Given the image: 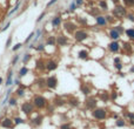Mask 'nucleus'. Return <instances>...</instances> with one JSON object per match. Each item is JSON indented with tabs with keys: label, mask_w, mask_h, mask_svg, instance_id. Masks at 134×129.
<instances>
[{
	"label": "nucleus",
	"mask_w": 134,
	"mask_h": 129,
	"mask_svg": "<svg viewBox=\"0 0 134 129\" xmlns=\"http://www.w3.org/2000/svg\"><path fill=\"white\" fill-rule=\"evenodd\" d=\"M19 7H20V2H19V1H18V2H17V5H15V6H14V7H13V9H12V11H9V12H8V17H11V15H12V14H14V13H15V12H17V11H18V9H19Z\"/></svg>",
	"instance_id": "obj_40"
},
{
	"label": "nucleus",
	"mask_w": 134,
	"mask_h": 129,
	"mask_svg": "<svg viewBox=\"0 0 134 129\" xmlns=\"http://www.w3.org/2000/svg\"><path fill=\"white\" fill-rule=\"evenodd\" d=\"M13 122H14L15 126H19V125H25V123H26V120H24V119L20 117V116H15V117L13 119Z\"/></svg>",
	"instance_id": "obj_33"
},
{
	"label": "nucleus",
	"mask_w": 134,
	"mask_h": 129,
	"mask_svg": "<svg viewBox=\"0 0 134 129\" xmlns=\"http://www.w3.org/2000/svg\"><path fill=\"white\" fill-rule=\"evenodd\" d=\"M67 104L73 107V108H78L81 106V101L79 100V97L76 96H68L67 99Z\"/></svg>",
	"instance_id": "obj_13"
},
{
	"label": "nucleus",
	"mask_w": 134,
	"mask_h": 129,
	"mask_svg": "<svg viewBox=\"0 0 134 129\" xmlns=\"http://www.w3.org/2000/svg\"><path fill=\"white\" fill-rule=\"evenodd\" d=\"M13 83H14V80H13V70L9 69V70L7 72V76H6L5 86H6V87H11Z\"/></svg>",
	"instance_id": "obj_22"
},
{
	"label": "nucleus",
	"mask_w": 134,
	"mask_h": 129,
	"mask_svg": "<svg viewBox=\"0 0 134 129\" xmlns=\"http://www.w3.org/2000/svg\"><path fill=\"white\" fill-rule=\"evenodd\" d=\"M76 8H78V7H76L75 2H74V1H72V2H71V5H69V7H68V12H74Z\"/></svg>",
	"instance_id": "obj_46"
},
{
	"label": "nucleus",
	"mask_w": 134,
	"mask_h": 129,
	"mask_svg": "<svg viewBox=\"0 0 134 129\" xmlns=\"http://www.w3.org/2000/svg\"><path fill=\"white\" fill-rule=\"evenodd\" d=\"M30 73V69L26 67V66H22V67H20V69H19V79H21V77H24V76H26L27 74Z\"/></svg>",
	"instance_id": "obj_28"
},
{
	"label": "nucleus",
	"mask_w": 134,
	"mask_h": 129,
	"mask_svg": "<svg viewBox=\"0 0 134 129\" xmlns=\"http://www.w3.org/2000/svg\"><path fill=\"white\" fill-rule=\"evenodd\" d=\"M125 7H134V0H121Z\"/></svg>",
	"instance_id": "obj_38"
},
{
	"label": "nucleus",
	"mask_w": 134,
	"mask_h": 129,
	"mask_svg": "<svg viewBox=\"0 0 134 129\" xmlns=\"http://www.w3.org/2000/svg\"><path fill=\"white\" fill-rule=\"evenodd\" d=\"M76 21H78L81 26H86L87 22H88L87 19H86V18H82V17H76Z\"/></svg>",
	"instance_id": "obj_37"
},
{
	"label": "nucleus",
	"mask_w": 134,
	"mask_h": 129,
	"mask_svg": "<svg viewBox=\"0 0 134 129\" xmlns=\"http://www.w3.org/2000/svg\"><path fill=\"white\" fill-rule=\"evenodd\" d=\"M113 119L118 120V119H119V114H116V113H115V114H113Z\"/></svg>",
	"instance_id": "obj_59"
},
{
	"label": "nucleus",
	"mask_w": 134,
	"mask_h": 129,
	"mask_svg": "<svg viewBox=\"0 0 134 129\" xmlns=\"http://www.w3.org/2000/svg\"><path fill=\"white\" fill-rule=\"evenodd\" d=\"M112 15L115 19H124L127 15V7H125L121 4H118L114 6V8L112 9Z\"/></svg>",
	"instance_id": "obj_3"
},
{
	"label": "nucleus",
	"mask_w": 134,
	"mask_h": 129,
	"mask_svg": "<svg viewBox=\"0 0 134 129\" xmlns=\"http://www.w3.org/2000/svg\"><path fill=\"white\" fill-rule=\"evenodd\" d=\"M41 34H42V30H41V28L36 30L35 35H34V41H36V40H38V38H40V36H41Z\"/></svg>",
	"instance_id": "obj_48"
},
{
	"label": "nucleus",
	"mask_w": 134,
	"mask_h": 129,
	"mask_svg": "<svg viewBox=\"0 0 134 129\" xmlns=\"http://www.w3.org/2000/svg\"><path fill=\"white\" fill-rule=\"evenodd\" d=\"M98 5H99V8H100V11L102 12H107L108 11V4H107V1L106 0H98Z\"/></svg>",
	"instance_id": "obj_27"
},
{
	"label": "nucleus",
	"mask_w": 134,
	"mask_h": 129,
	"mask_svg": "<svg viewBox=\"0 0 134 129\" xmlns=\"http://www.w3.org/2000/svg\"><path fill=\"white\" fill-rule=\"evenodd\" d=\"M130 125H131V126H134V121H130Z\"/></svg>",
	"instance_id": "obj_62"
},
{
	"label": "nucleus",
	"mask_w": 134,
	"mask_h": 129,
	"mask_svg": "<svg viewBox=\"0 0 134 129\" xmlns=\"http://www.w3.org/2000/svg\"><path fill=\"white\" fill-rule=\"evenodd\" d=\"M118 93H119V92H115V90H113V92L109 93V96H111V100H112V101H115V100L118 99V96H119Z\"/></svg>",
	"instance_id": "obj_43"
},
{
	"label": "nucleus",
	"mask_w": 134,
	"mask_h": 129,
	"mask_svg": "<svg viewBox=\"0 0 134 129\" xmlns=\"http://www.w3.org/2000/svg\"><path fill=\"white\" fill-rule=\"evenodd\" d=\"M59 129H73L72 128V125H71V122H65V123H63Z\"/></svg>",
	"instance_id": "obj_44"
},
{
	"label": "nucleus",
	"mask_w": 134,
	"mask_h": 129,
	"mask_svg": "<svg viewBox=\"0 0 134 129\" xmlns=\"http://www.w3.org/2000/svg\"><path fill=\"white\" fill-rule=\"evenodd\" d=\"M46 46H55L57 45V36L55 35H48L46 38Z\"/></svg>",
	"instance_id": "obj_26"
},
{
	"label": "nucleus",
	"mask_w": 134,
	"mask_h": 129,
	"mask_svg": "<svg viewBox=\"0 0 134 129\" xmlns=\"http://www.w3.org/2000/svg\"><path fill=\"white\" fill-rule=\"evenodd\" d=\"M7 102H8V106H9V107H15V106L18 104V97L15 96V95L9 96Z\"/></svg>",
	"instance_id": "obj_31"
},
{
	"label": "nucleus",
	"mask_w": 134,
	"mask_h": 129,
	"mask_svg": "<svg viewBox=\"0 0 134 129\" xmlns=\"http://www.w3.org/2000/svg\"><path fill=\"white\" fill-rule=\"evenodd\" d=\"M42 122H44V115H41V114H38L35 117L30 120V123L33 127H40L42 125Z\"/></svg>",
	"instance_id": "obj_16"
},
{
	"label": "nucleus",
	"mask_w": 134,
	"mask_h": 129,
	"mask_svg": "<svg viewBox=\"0 0 134 129\" xmlns=\"http://www.w3.org/2000/svg\"><path fill=\"white\" fill-rule=\"evenodd\" d=\"M66 103H67V100L64 99V97H61V96H55L53 99V101H52V104H53L55 108H60V107L65 106Z\"/></svg>",
	"instance_id": "obj_15"
},
{
	"label": "nucleus",
	"mask_w": 134,
	"mask_h": 129,
	"mask_svg": "<svg viewBox=\"0 0 134 129\" xmlns=\"http://www.w3.org/2000/svg\"><path fill=\"white\" fill-rule=\"evenodd\" d=\"M74 2H75L76 7H81L85 4V0H74Z\"/></svg>",
	"instance_id": "obj_52"
},
{
	"label": "nucleus",
	"mask_w": 134,
	"mask_h": 129,
	"mask_svg": "<svg viewBox=\"0 0 134 129\" xmlns=\"http://www.w3.org/2000/svg\"><path fill=\"white\" fill-rule=\"evenodd\" d=\"M11 43H12V36H8V39H7V41H6V45H5V48L8 49V48L11 47Z\"/></svg>",
	"instance_id": "obj_49"
},
{
	"label": "nucleus",
	"mask_w": 134,
	"mask_h": 129,
	"mask_svg": "<svg viewBox=\"0 0 134 129\" xmlns=\"http://www.w3.org/2000/svg\"><path fill=\"white\" fill-rule=\"evenodd\" d=\"M121 48H122L124 53H127V54L132 53V51H133V46L131 45V42H127V41H124V42H122Z\"/></svg>",
	"instance_id": "obj_24"
},
{
	"label": "nucleus",
	"mask_w": 134,
	"mask_h": 129,
	"mask_svg": "<svg viewBox=\"0 0 134 129\" xmlns=\"http://www.w3.org/2000/svg\"><path fill=\"white\" fill-rule=\"evenodd\" d=\"M35 85H36V87H38L39 89H45V88H46V79L42 77V76L38 77V79L35 80Z\"/></svg>",
	"instance_id": "obj_25"
},
{
	"label": "nucleus",
	"mask_w": 134,
	"mask_h": 129,
	"mask_svg": "<svg viewBox=\"0 0 134 129\" xmlns=\"http://www.w3.org/2000/svg\"><path fill=\"white\" fill-rule=\"evenodd\" d=\"M45 48H46V45H45V43H41V42L34 46V49H35L36 52H39V53H42V52L45 51Z\"/></svg>",
	"instance_id": "obj_35"
},
{
	"label": "nucleus",
	"mask_w": 134,
	"mask_h": 129,
	"mask_svg": "<svg viewBox=\"0 0 134 129\" xmlns=\"http://www.w3.org/2000/svg\"><path fill=\"white\" fill-rule=\"evenodd\" d=\"M85 109L87 110H93L98 107V99L95 96H87V99L85 100Z\"/></svg>",
	"instance_id": "obj_6"
},
{
	"label": "nucleus",
	"mask_w": 134,
	"mask_h": 129,
	"mask_svg": "<svg viewBox=\"0 0 134 129\" xmlns=\"http://www.w3.org/2000/svg\"><path fill=\"white\" fill-rule=\"evenodd\" d=\"M0 127L4 129H14L15 128V125L13 122V119L4 117L2 120H0Z\"/></svg>",
	"instance_id": "obj_9"
},
{
	"label": "nucleus",
	"mask_w": 134,
	"mask_h": 129,
	"mask_svg": "<svg viewBox=\"0 0 134 129\" xmlns=\"http://www.w3.org/2000/svg\"><path fill=\"white\" fill-rule=\"evenodd\" d=\"M31 101H32V103H33L34 108H35V109H39V110H42V109H45V108L48 106V100L44 96V95H40V94L34 95L33 99H32Z\"/></svg>",
	"instance_id": "obj_1"
},
{
	"label": "nucleus",
	"mask_w": 134,
	"mask_h": 129,
	"mask_svg": "<svg viewBox=\"0 0 134 129\" xmlns=\"http://www.w3.org/2000/svg\"><path fill=\"white\" fill-rule=\"evenodd\" d=\"M58 67H59V64L54 59H49L46 61V72H54L58 69Z\"/></svg>",
	"instance_id": "obj_11"
},
{
	"label": "nucleus",
	"mask_w": 134,
	"mask_h": 129,
	"mask_svg": "<svg viewBox=\"0 0 134 129\" xmlns=\"http://www.w3.org/2000/svg\"><path fill=\"white\" fill-rule=\"evenodd\" d=\"M51 24H52V27L53 28H59L61 25H63V17L61 15H54L51 20Z\"/></svg>",
	"instance_id": "obj_18"
},
{
	"label": "nucleus",
	"mask_w": 134,
	"mask_h": 129,
	"mask_svg": "<svg viewBox=\"0 0 134 129\" xmlns=\"http://www.w3.org/2000/svg\"><path fill=\"white\" fill-rule=\"evenodd\" d=\"M9 26H11V22H7V24H6V25H5V26H4V27L0 30V31H1V32H5V31H6V30L9 27Z\"/></svg>",
	"instance_id": "obj_56"
},
{
	"label": "nucleus",
	"mask_w": 134,
	"mask_h": 129,
	"mask_svg": "<svg viewBox=\"0 0 134 129\" xmlns=\"http://www.w3.org/2000/svg\"><path fill=\"white\" fill-rule=\"evenodd\" d=\"M19 60H20V55H19V54H15V55L12 58V60H11V64H12V66H15V64H18Z\"/></svg>",
	"instance_id": "obj_39"
},
{
	"label": "nucleus",
	"mask_w": 134,
	"mask_h": 129,
	"mask_svg": "<svg viewBox=\"0 0 134 129\" xmlns=\"http://www.w3.org/2000/svg\"><path fill=\"white\" fill-rule=\"evenodd\" d=\"M73 38L76 42H84L85 40H87L89 38V33L86 30H76L73 33Z\"/></svg>",
	"instance_id": "obj_5"
},
{
	"label": "nucleus",
	"mask_w": 134,
	"mask_h": 129,
	"mask_svg": "<svg viewBox=\"0 0 134 129\" xmlns=\"http://www.w3.org/2000/svg\"><path fill=\"white\" fill-rule=\"evenodd\" d=\"M63 26H64V31L67 33V34H73L78 30V25L71 20H67L65 22H63Z\"/></svg>",
	"instance_id": "obj_8"
},
{
	"label": "nucleus",
	"mask_w": 134,
	"mask_h": 129,
	"mask_svg": "<svg viewBox=\"0 0 134 129\" xmlns=\"http://www.w3.org/2000/svg\"><path fill=\"white\" fill-rule=\"evenodd\" d=\"M91 54H89V52L87 51V49H80L79 52H78V58L80 59V60H89V56Z\"/></svg>",
	"instance_id": "obj_21"
},
{
	"label": "nucleus",
	"mask_w": 134,
	"mask_h": 129,
	"mask_svg": "<svg viewBox=\"0 0 134 129\" xmlns=\"http://www.w3.org/2000/svg\"><path fill=\"white\" fill-rule=\"evenodd\" d=\"M127 126V123H126V121H125V119H118V120H115V127H118V128H124V127H126Z\"/></svg>",
	"instance_id": "obj_32"
},
{
	"label": "nucleus",
	"mask_w": 134,
	"mask_h": 129,
	"mask_svg": "<svg viewBox=\"0 0 134 129\" xmlns=\"http://www.w3.org/2000/svg\"><path fill=\"white\" fill-rule=\"evenodd\" d=\"M126 18H127V19H128L130 21H132V22H134V13H127Z\"/></svg>",
	"instance_id": "obj_53"
},
{
	"label": "nucleus",
	"mask_w": 134,
	"mask_h": 129,
	"mask_svg": "<svg viewBox=\"0 0 134 129\" xmlns=\"http://www.w3.org/2000/svg\"><path fill=\"white\" fill-rule=\"evenodd\" d=\"M113 66H114V68H115L118 72H121V70L124 69V64H122V62H120V64H114Z\"/></svg>",
	"instance_id": "obj_45"
},
{
	"label": "nucleus",
	"mask_w": 134,
	"mask_h": 129,
	"mask_svg": "<svg viewBox=\"0 0 134 129\" xmlns=\"http://www.w3.org/2000/svg\"><path fill=\"white\" fill-rule=\"evenodd\" d=\"M108 36H109V39L112 40V41H119V39H120V34L118 33V31L113 27V28H111L109 30V32H108Z\"/></svg>",
	"instance_id": "obj_20"
},
{
	"label": "nucleus",
	"mask_w": 134,
	"mask_h": 129,
	"mask_svg": "<svg viewBox=\"0 0 134 129\" xmlns=\"http://www.w3.org/2000/svg\"><path fill=\"white\" fill-rule=\"evenodd\" d=\"M120 62H122V60H121L120 56H115V58L113 59V64H120Z\"/></svg>",
	"instance_id": "obj_54"
},
{
	"label": "nucleus",
	"mask_w": 134,
	"mask_h": 129,
	"mask_svg": "<svg viewBox=\"0 0 134 129\" xmlns=\"http://www.w3.org/2000/svg\"><path fill=\"white\" fill-rule=\"evenodd\" d=\"M112 1H113V2L115 4V5H118V4L120 2V0H112Z\"/></svg>",
	"instance_id": "obj_60"
},
{
	"label": "nucleus",
	"mask_w": 134,
	"mask_h": 129,
	"mask_svg": "<svg viewBox=\"0 0 134 129\" xmlns=\"http://www.w3.org/2000/svg\"><path fill=\"white\" fill-rule=\"evenodd\" d=\"M31 59H32V54H31V53H25V54L22 55V60H21V61H22L24 64H26L31 61Z\"/></svg>",
	"instance_id": "obj_34"
},
{
	"label": "nucleus",
	"mask_w": 134,
	"mask_h": 129,
	"mask_svg": "<svg viewBox=\"0 0 134 129\" xmlns=\"http://www.w3.org/2000/svg\"><path fill=\"white\" fill-rule=\"evenodd\" d=\"M91 114H92V117L94 120H97V121H103L108 116V110L106 108H103V107H97L95 109L92 110Z\"/></svg>",
	"instance_id": "obj_2"
},
{
	"label": "nucleus",
	"mask_w": 134,
	"mask_h": 129,
	"mask_svg": "<svg viewBox=\"0 0 134 129\" xmlns=\"http://www.w3.org/2000/svg\"><path fill=\"white\" fill-rule=\"evenodd\" d=\"M94 19H95V24H97V26H99V27H107V26H108V22H107L105 15L99 14V15H97Z\"/></svg>",
	"instance_id": "obj_14"
},
{
	"label": "nucleus",
	"mask_w": 134,
	"mask_h": 129,
	"mask_svg": "<svg viewBox=\"0 0 134 129\" xmlns=\"http://www.w3.org/2000/svg\"><path fill=\"white\" fill-rule=\"evenodd\" d=\"M21 47H22V43H21V42H18L17 45H14V47H12V51H13V52H18Z\"/></svg>",
	"instance_id": "obj_47"
},
{
	"label": "nucleus",
	"mask_w": 134,
	"mask_h": 129,
	"mask_svg": "<svg viewBox=\"0 0 134 129\" xmlns=\"http://www.w3.org/2000/svg\"><path fill=\"white\" fill-rule=\"evenodd\" d=\"M105 17H106V20H107L108 25H109V24H113V22L115 21V18H114L112 14H108V15H105Z\"/></svg>",
	"instance_id": "obj_42"
},
{
	"label": "nucleus",
	"mask_w": 134,
	"mask_h": 129,
	"mask_svg": "<svg viewBox=\"0 0 134 129\" xmlns=\"http://www.w3.org/2000/svg\"><path fill=\"white\" fill-rule=\"evenodd\" d=\"M99 99H100L102 102H105V103L109 102V101H111L109 92H107V90H102V92H100V93H99Z\"/></svg>",
	"instance_id": "obj_23"
},
{
	"label": "nucleus",
	"mask_w": 134,
	"mask_h": 129,
	"mask_svg": "<svg viewBox=\"0 0 134 129\" xmlns=\"http://www.w3.org/2000/svg\"><path fill=\"white\" fill-rule=\"evenodd\" d=\"M2 83H4V79H2V77H1V76H0V86H1V85H2Z\"/></svg>",
	"instance_id": "obj_61"
},
{
	"label": "nucleus",
	"mask_w": 134,
	"mask_h": 129,
	"mask_svg": "<svg viewBox=\"0 0 134 129\" xmlns=\"http://www.w3.org/2000/svg\"><path fill=\"white\" fill-rule=\"evenodd\" d=\"M58 83H59V81H58V77L55 75H49L46 77V88L54 90L58 87Z\"/></svg>",
	"instance_id": "obj_7"
},
{
	"label": "nucleus",
	"mask_w": 134,
	"mask_h": 129,
	"mask_svg": "<svg viewBox=\"0 0 134 129\" xmlns=\"http://www.w3.org/2000/svg\"><path fill=\"white\" fill-rule=\"evenodd\" d=\"M114 28L118 31V33H119L120 35H122V34L125 33V28H124L122 25H116V26H114Z\"/></svg>",
	"instance_id": "obj_41"
},
{
	"label": "nucleus",
	"mask_w": 134,
	"mask_h": 129,
	"mask_svg": "<svg viewBox=\"0 0 134 129\" xmlns=\"http://www.w3.org/2000/svg\"><path fill=\"white\" fill-rule=\"evenodd\" d=\"M57 1H58V0H51V1H48V2H47V5H46V6H47V8H48V7H51V6H53Z\"/></svg>",
	"instance_id": "obj_55"
},
{
	"label": "nucleus",
	"mask_w": 134,
	"mask_h": 129,
	"mask_svg": "<svg viewBox=\"0 0 134 129\" xmlns=\"http://www.w3.org/2000/svg\"><path fill=\"white\" fill-rule=\"evenodd\" d=\"M21 82H20V79H15L14 80V85H17V86H19Z\"/></svg>",
	"instance_id": "obj_57"
},
{
	"label": "nucleus",
	"mask_w": 134,
	"mask_h": 129,
	"mask_svg": "<svg viewBox=\"0 0 134 129\" xmlns=\"http://www.w3.org/2000/svg\"><path fill=\"white\" fill-rule=\"evenodd\" d=\"M107 48H108V51H109L111 53L115 54V53H119V52H120V49H121V45H120L119 41H111V42L108 43Z\"/></svg>",
	"instance_id": "obj_10"
},
{
	"label": "nucleus",
	"mask_w": 134,
	"mask_h": 129,
	"mask_svg": "<svg viewBox=\"0 0 134 129\" xmlns=\"http://www.w3.org/2000/svg\"><path fill=\"white\" fill-rule=\"evenodd\" d=\"M35 69H36L38 72H40V73L45 72V70H46V60H44L42 58L38 59V60L35 61Z\"/></svg>",
	"instance_id": "obj_17"
},
{
	"label": "nucleus",
	"mask_w": 134,
	"mask_h": 129,
	"mask_svg": "<svg viewBox=\"0 0 134 129\" xmlns=\"http://www.w3.org/2000/svg\"><path fill=\"white\" fill-rule=\"evenodd\" d=\"M14 95L18 97H20V99H22V97H25V95H26V92H25V89H22V88H20V87H18L17 88V90L14 92Z\"/></svg>",
	"instance_id": "obj_29"
},
{
	"label": "nucleus",
	"mask_w": 134,
	"mask_h": 129,
	"mask_svg": "<svg viewBox=\"0 0 134 129\" xmlns=\"http://www.w3.org/2000/svg\"><path fill=\"white\" fill-rule=\"evenodd\" d=\"M45 15H46V12H42L39 17H38V19H36V22H41L42 20H44V18H45Z\"/></svg>",
	"instance_id": "obj_51"
},
{
	"label": "nucleus",
	"mask_w": 134,
	"mask_h": 129,
	"mask_svg": "<svg viewBox=\"0 0 134 129\" xmlns=\"http://www.w3.org/2000/svg\"><path fill=\"white\" fill-rule=\"evenodd\" d=\"M68 43H69V39L67 38L66 35H64V34L57 35V45L59 47H65Z\"/></svg>",
	"instance_id": "obj_12"
},
{
	"label": "nucleus",
	"mask_w": 134,
	"mask_h": 129,
	"mask_svg": "<svg viewBox=\"0 0 134 129\" xmlns=\"http://www.w3.org/2000/svg\"><path fill=\"white\" fill-rule=\"evenodd\" d=\"M130 73H132V74H134V64H132V66L130 67Z\"/></svg>",
	"instance_id": "obj_58"
},
{
	"label": "nucleus",
	"mask_w": 134,
	"mask_h": 129,
	"mask_svg": "<svg viewBox=\"0 0 134 129\" xmlns=\"http://www.w3.org/2000/svg\"><path fill=\"white\" fill-rule=\"evenodd\" d=\"M0 13H1V7H0Z\"/></svg>",
	"instance_id": "obj_63"
},
{
	"label": "nucleus",
	"mask_w": 134,
	"mask_h": 129,
	"mask_svg": "<svg viewBox=\"0 0 134 129\" xmlns=\"http://www.w3.org/2000/svg\"><path fill=\"white\" fill-rule=\"evenodd\" d=\"M124 116L125 117H127L130 121H134V113H132V112H128V110H124Z\"/></svg>",
	"instance_id": "obj_36"
},
{
	"label": "nucleus",
	"mask_w": 134,
	"mask_h": 129,
	"mask_svg": "<svg viewBox=\"0 0 134 129\" xmlns=\"http://www.w3.org/2000/svg\"><path fill=\"white\" fill-rule=\"evenodd\" d=\"M80 92L85 95V96H89L92 93V88L88 83H81L80 85Z\"/></svg>",
	"instance_id": "obj_19"
},
{
	"label": "nucleus",
	"mask_w": 134,
	"mask_h": 129,
	"mask_svg": "<svg viewBox=\"0 0 134 129\" xmlns=\"http://www.w3.org/2000/svg\"><path fill=\"white\" fill-rule=\"evenodd\" d=\"M20 109H21V112H22L26 116H28V117L33 114L34 110H35L32 101H25V102H22L21 106H20Z\"/></svg>",
	"instance_id": "obj_4"
},
{
	"label": "nucleus",
	"mask_w": 134,
	"mask_h": 129,
	"mask_svg": "<svg viewBox=\"0 0 134 129\" xmlns=\"http://www.w3.org/2000/svg\"><path fill=\"white\" fill-rule=\"evenodd\" d=\"M34 35H35V33H34V32L31 33V34H30V35H28V36L26 38V40H25V43H30V41H31V40L33 39Z\"/></svg>",
	"instance_id": "obj_50"
},
{
	"label": "nucleus",
	"mask_w": 134,
	"mask_h": 129,
	"mask_svg": "<svg viewBox=\"0 0 134 129\" xmlns=\"http://www.w3.org/2000/svg\"><path fill=\"white\" fill-rule=\"evenodd\" d=\"M125 34H126V36H127L130 40L134 41V27H131V28L125 30Z\"/></svg>",
	"instance_id": "obj_30"
}]
</instances>
